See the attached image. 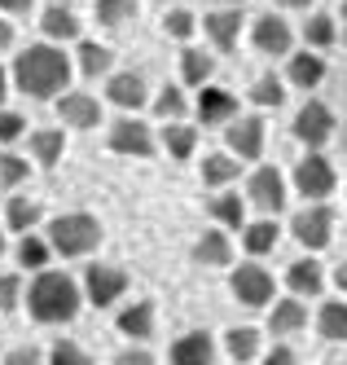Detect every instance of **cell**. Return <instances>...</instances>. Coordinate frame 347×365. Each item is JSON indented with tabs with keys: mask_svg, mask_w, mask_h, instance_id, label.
Wrapping results in <instances>:
<instances>
[{
	"mask_svg": "<svg viewBox=\"0 0 347 365\" xmlns=\"http://www.w3.org/2000/svg\"><path fill=\"white\" fill-rule=\"evenodd\" d=\"M14 88L22 97H31V101H58L71 84V75H75V62L62 53L53 40H40V44H26L22 53L14 58Z\"/></svg>",
	"mask_w": 347,
	"mask_h": 365,
	"instance_id": "6da1fadb",
	"label": "cell"
},
{
	"mask_svg": "<svg viewBox=\"0 0 347 365\" xmlns=\"http://www.w3.org/2000/svg\"><path fill=\"white\" fill-rule=\"evenodd\" d=\"M26 308H31V317L44 322V326H62L71 322L79 304H84V286H79L71 273H58V269H40L26 286Z\"/></svg>",
	"mask_w": 347,
	"mask_h": 365,
	"instance_id": "7a4b0ae2",
	"label": "cell"
},
{
	"mask_svg": "<svg viewBox=\"0 0 347 365\" xmlns=\"http://www.w3.org/2000/svg\"><path fill=\"white\" fill-rule=\"evenodd\" d=\"M48 247H53V255H66V259H79V255H88L97 242H101V225H97V216H88V212H66V216H58L48 225Z\"/></svg>",
	"mask_w": 347,
	"mask_h": 365,
	"instance_id": "3957f363",
	"label": "cell"
},
{
	"mask_svg": "<svg viewBox=\"0 0 347 365\" xmlns=\"http://www.w3.org/2000/svg\"><path fill=\"white\" fill-rule=\"evenodd\" d=\"M229 291L242 308H269L273 295H277V277L259 264V259H247V264H237L233 277H229Z\"/></svg>",
	"mask_w": 347,
	"mask_h": 365,
	"instance_id": "277c9868",
	"label": "cell"
},
{
	"mask_svg": "<svg viewBox=\"0 0 347 365\" xmlns=\"http://www.w3.org/2000/svg\"><path fill=\"white\" fill-rule=\"evenodd\" d=\"M105 145H110V154H123V159H154V154H158V137L150 133V123H141L137 115L115 119L110 133H105Z\"/></svg>",
	"mask_w": 347,
	"mask_h": 365,
	"instance_id": "5b68a950",
	"label": "cell"
},
{
	"mask_svg": "<svg viewBox=\"0 0 347 365\" xmlns=\"http://www.w3.org/2000/svg\"><path fill=\"white\" fill-rule=\"evenodd\" d=\"M295 190L308 198V202H326L330 194H334V185H338V172H334V163L326 159L321 150H308L304 159L295 163Z\"/></svg>",
	"mask_w": 347,
	"mask_h": 365,
	"instance_id": "8992f818",
	"label": "cell"
},
{
	"mask_svg": "<svg viewBox=\"0 0 347 365\" xmlns=\"http://www.w3.org/2000/svg\"><path fill=\"white\" fill-rule=\"evenodd\" d=\"M79 286H84V299L93 308H115L123 295H128V273L119 264H93L84 269V277H79Z\"/></svg>",
	"mask_w": 347,
	"mask_h": 365,
	"instance_id": "52a82bcc",
	"label": "cell"
},
{
	"mask_svg": "<svg viewBox=\"0 0 347 365\" xmlns=\"http://www.w3.org/2000/svg\"><path fill=\"white\" fill-rule=\"evenodd\" d=\"M290 233H295V242L308 247L312 255L326 251L330 238H334V207H326V202H308V212H295V220H290Z\"/></svg>",
	"mask_w": 347,
	"mask_h": 365,
	"instance_id": "ba28073f",
	"label": "cell"
},
{
	"mask_svg": "<svg viewBox=\"0 0 347 365\" xmlns=\"http://www.w3.org/2000/svg\"><path fill=\"white\" fill-rule=\"evenodd\" d=\"M251 44L264 58H290L295 53V31H290V22L277 9H269V14H259L251 22Z\"/></svg>",
	"mask_w": 347,
	"mask_h": 365,
	"instance_id": "9c48e42d",
	"label": "cell"
},
{
	"mask_svg": "<svg viewBox=\"0 0 347 365\" xmlns=\"http://www.w3.org/2000/svg\"><path fill=\"white\" fill-rule=\"evenodd\" d=\"M264 115H237L233 123H224V141H229V154H237L242 163H259L264 159Z\"/></svg>",
	"mask_w": 347,
	"mask_h": 365,
	"instance_id": "30bf717a",
	"label": "cell"
},
{
	"mask_svg": "<svg viewBox=\"0 0 347 365\" xmlns=\"http://www.w3.org/2000/svg\"><path fill=\"white\" fill-rule=\"evenodd\" d=\"M247 198H251L255 212H264V216L281 212V207H286V176L277 168H269V163H259L247 176Z\"/></svg>",
	"mask_w": 347,
	"mask_h": 365,
	"instance_id": "8fae6325",
	"label": "cell"
},
{
	"mask_svg": "<svg viewBox=\"0 0 347 365\" xmlns=\"http://www.w3.org/2000/svg\"><path fill=\"white\" fill-rule=\"evenodd\" d=\"M290 133H295V141H304L308 150H321L334 137V110L326 106V101H308V106H299Z\"/></svg>",
	"mask_w": 347,
	"mask_h": 365,
	"instance_id": "7c38bea8",
	"label": "cell"
},
{
	"mask_svg": "<svg viewBox=\"0 0 347 365\" xmlns=\"http://www.w3.org/2000/svg\"><path fill=\"white\" fill-rule=\"evenodd\" d=\"M194 115H198V123H202V128L233 123V119H237V97H233L229 88L207 84V88H198V97H194Z\"/></svg>",
	"mask_w": 347,
	"mask_h": 365,
	"instance_id": "4fadbf2b",
	"label": "cell"
},
{
	"mask_svg": "<svg viewBox=\"0 0 347 365\" xmlns=\"http://www.w3.org/2000/svg\"><path fill=\"white\" fill-rule=\"evenodd\" d=\"M145 97H150V88H145V75L141 71H115V75H105V101L110 106H119V110H137V106H145Z\"/></svg>",
	"mask_w": 347,
	"mask_h": 365,
	"instance_id": "5bb4252c",
	"label": "cell"
},
{
	"mask_svg": "<svg viewBox=\"0 0 347 365\" xmlns=\"http://www.w3.org/2000/svg\"><path fill=\"white\" fill-rule=\"evenodd\" d=\"M202 31L211 40V53H233L237 36H242V9H207Z\"/></svg>",
	"mask_w": 347,
	"mask_h": 365,
	"instance_id": "9a60e30c",
	"label": "cell"
},
{
	"mask_svg": "<svg viewBox=\"0 0 347 365\" xmlns=\"http://www.w3.org/2000/svg\"><path fill=\"white\" fill-rule=\"evenodd\" d=\"M53 110H58V119H62L66 128H75V133H88V128L101 123V101L88 97V93H71V88H66Z\"/></svg>",
	"mask_w": 347,
	"mask_h": 365,
	"instance_id": "2e32d148",
	"label": "cell"
},
{
	"mask_svg": "<svg viewBox=\"0 0 347 365\" xmlns=\"http://www.w3.org/2000/svg\"><path fill=\"white\" fill-rule=\"evenodd\" d=\"M172 365H216V339L207 330H185L172 339Z\"/></svg>",
	"mask_w": 347,
	"mask_h": 365,
	"instance_id": "e0dca14e",
	"label": "cell"
},
{
	"mask_svg": "<svg viewBox=\"0 0 347 365\" xmlns=\"http://www.w3.org/2000/svg\"><path fill=\"white\" fill-rule=\"evenodd\" d=\"M321 80H326V58L316 53V48H299V53L286 58V84H295V88L312 93Z\"/></svg>",
	"mask_w": 347,
	"mask_h": 365,
	"instance_id": "ac0fdd59",
	"label": "cell"
},
{
	"mask_svg": "<svg viewBox=\"0 0 347 365\" xmlns=\"http://www.w3.org/2000/svg\"><path fill=\"white\" fill-rule=\"evenodd\" d=\"M286 286H290V295H299V299L321 295V291H326V269H321V259H316V255L295 259V264L286 269Z\"/></svg>",
	"mask_w": 347,
	"mask_h": 365,
	"instance_id": "d6986e66",
	"label": "cell"
},
{
	"mask_svg": "<svg viewBox=\"0 0 347 365\" xmlns=\"http://www.w3.org/2000/svg\"><path fill=\"white\" fill-rule=\"evenodd\" d=\"M211 71H216V53H211V48H198V44H185V53H180V84L185 88H207Z\"/></svg>",
	"mask_w": 347,
	"mask_h": 365,
	"instance_id": "ffe728a7",
	"label": "cell"
},
{
	"mask_svg": "<svg viewBox=\"0 0 347 365\" xmlns=\"http://www.w3.org/2000/svg\"><path fill=\"white\" fill-rule=\"evenodd\" d=\"M308 326V308L299 295H290V299H277V308L269 312V334L273 339H290V334H299Z\"/></svg>",
	"mask_w": 347,
	"mask_h": 365,
	"instance_id": "44dd1931",
	"label": "cell"
},
{
	"mask_svg": "<svg viewBox=\"0 0 347 365\" xmlns=\"http://www.w3.org/2000/svg\"><path fill=\"white\" fill-rule=\"evenodd\" d=\"M115 66V53L97 40H79L75 44V71L84 75V80H101V75H110Z\"/></svg>",
	"mask_w": 347,
	"mask_h": 365,
	"instance_id": "7402d4cb",
	"label": "cell"
},
{
	"mask_svg": "<svg viewBox=\"0 0 347 365\" xmlns=\"http://www.w3.org/2000/svg\"><path fill=\"white\" fill-rule=\"evenodd\" d=\"M119 334L123 339H132V344H145V339L154 334V304L150 299H137V304H128L123 312H119Z\"/></svg>",
	"mask_w": 347,
	"mask_h": 365,
	"instance_id": "603a6c76",
	"label": "cell"
},
{
	"mask_svg": "<svg viewBox=\"0 0 347 365\" xmlns=\"http://www.w3.org/2000/svg\"><path fill=\"white\" fill-rule=\"evenodd\" d=\"M277 238H281V229H277V220H273V216L242 225V251H247L251 259H264L269 251H277Z\"/></svg>",
	"mask_w": 347,
	"mask_h": 365,
	"instance_id": "cb8c5ba5",
	"label": "cell"
},
{
	"mask_svg": "<svg viewBox=\"0 0 347 365\" xmlns=\"http://www.w3.org/2000/svg\"><path fill=\"white\" fill-rule=\"evenodd\" d=\"M194 259L207 269H229L233 264V242H229V233L224 229H207L198 247H194Z\"/></svg>",
	"mask_w": 347,
	"mask_h": 365,
	"instance_id": "d4e9b609",
	"label": "cell"
},
{
	"mask_svg": "<svg viewBox=\"0 0 347 365\" xmlns=\"http://www.w3.org/2000/svg\"><path fill=\"white\" fill-rule=\"evenodd\" d=\"M40 31L53 40V44H62V40H79V14L71 5H48L40 14Z\"/></svg>",
	"mask_w": 347,
	"mask_h": 365,
	"instance_id": "484cf974",
	"label": "cell"
},
{
	"mask_svg": "<svg viewBox=\"0 0 347 365\" xmlns=\"http://www.w3.org/2000/svg\"><path fill=\"white\" fill-rule=\"evenodd\" d=\"M158 145H163L176 163H185V159H194V150H198V128L185 123V119L163 123V137H158Z\"/></svg>",
	"mask_w": 347,
	"mask_h": 365,
	"instance_id": "4316f807",
	"label": "cell"
},
{
	"mask_svg": "<svg viewBox=\"0 0 347 365\" xmlns=\"http://www.w3.org/2000/svg\"><path fill=\"white\" fill-rule=\"evenodd\" d=\"M242 176V159L237 154H207L202 159V185L207 190H229Z\"/></svg>",
	"mask_w": 347,
	"mask_h": 365,
	"instance_id": "83f0119b",
	"label": "cell"
},
{
	"mask_svg": "<svg viewBox=\"0 0 347 365\" xmlns=\"http://www.w3.org/2000/svg\"><path fill=\"white\" fill-rule=\"evenodd\" d=\"M316 334L330 339V344H343L347 339V295L343 299H326L316 308Z\"/></svg>",
	"mask_w": 347,
	"mask_h": 365,
	"instance_id": "f1b7e54d",
	"label": "cell"
},
{
	"mask_svg": "<svg viewBox=\"0 0 347 365\" xmlns=\"http://www.w3.org/2000/svg\"><path fill=\"white\" fill-rule=\"evenodd\" d=\"M207 216L216 220L220 229H242V194H233V190H220L216 198L207 202Z\"/></svg>",
	"mask_w": 347,
	"mask_h": 365,
	"instance_id": "f546056e",
	"label": "cell"
},
{
	"mask_svg": "<svg viewBox=\"0 0 347 365\" xmlns=\"http://www.w3.org/2000/svg\"><path fill=\"white\" fill-rule=\"evenodd\" d=\"M62 154H66V137L58 133V128H40V133H31V159L40 168H58Z\"/></svg>",
	"mask_w": 347,
	"mask_h": 365,
	"instance_id": "4dcf8cb0",
	"label": "cell"
},
{
	"mask_svg": "<svg viewBox=\"0 0 347 365\" xmlns=\"http://www.w3.org/2000/svg\"><path fill=\"white\" fill-rule=\"evenodd\" d=\"M150 110H154L158 119H163V123H176V119L190 115V97H185V88H180V84H163Z\"/></svg>",
	"mask_w": 347,
	"mask_h": 365,
	"instance_id": "1f68e13d",
	"label": "cell"
},
{
	"mask_svg": "<svg viewBox=\"0 0 347 365\" xmlns=\"http://www.w3.org/2000/svg\"><path fill=\"white\" fill-rule=\"evenodd\" d=\"M224 352H229L237 365L255 361V356H259V330H255V326H233V330L224 334Z\"/></svg>",
	"mask_w": 347,
	"mask_h": 365,
	"instance_id": "d6a6232c",
	"label": "cell"
},
{
	"mask_svg": "<svg viewBox=\"0 0 347 365\" xmlns=\"http://www.w3.org/2000/svg\"><path fill=\"white\" fill-rule=\"evenodd\" d=\"M304 40H308V48L326 53V48L338 40V22H334L330 14H308V22H304Z\"/></svg>",
	"mask_w": 347,
	"mask_h": 365,
	"instance_id": "836d02e7",
	"label": "cell"
},
{
	"mask_svg": "<svg viewBox=\"0 0 347 365\" xmlns=\"http://www.w3.org/2000/svg\"><path fill=\"white\" fill-rule=\"evenodd\" d=\"M93 14L101 27H128L132 18H137V0H93Z\"/></svg>",
	"mask_w": 347,
	"mask_h": 365,
	"instance_id": "e575fe53",
	"label": "cell"
},
{
	"mask_svg": "<svg viewBox=\"0 0 347 365\" xmlns=\"http://www.w3.org/2000/svg\"><path fill=\"white\" fill-rule=\"evenodd\" d=\"M251 101H255V106H264V110L281 106V101H286V80H281L277 71H264L259 80L251 84Z\"/></svg>",
	"mask_w": 347,
	"mask_h": 365,
	"instance_id": "d590c367",
	"label": "cell"
},
{
	"mask_svg": "<svg viewBox=\"0 0 347 365\" xmlns=\"http://www.w3.org/2000/svg\"><path fill=\"white\" fill-rule=\"evenodd\" d=\"M48 255H53L48 238H36V233H22V242H18V264H22V269H31V273L48 269Z\"/></svg>",
	"mask_w": 347,
	"mask_h": 365,
	"instance_id": "8d00e7d4",
	"label": "cell"
},
{
	"mask_svg": "<svg viewBox=\"0 0 347 365\" xmlns=\"http://www.w3.org/2000/svg\"><path fill=\"white\" fill-rule=\"evenodd\" d=\"M36 220H40V207H36L31 198H9V207H5V225H9L14 233H31Z\"/></svg>",
	"mask_w": 347,
	"mask_h": 365,
	"instance_id": "74e56055",
	"label": "cell"
},
{
	"mask_svg": "<svg viewBox=\"0 0 347 365\" xmlns=\"http://www.w3.org/2000/svg\"><path fill=\"white\" fill-rule=\"evenodd\" d=\"M26 176H31V159H22V154L0 150V190H18Z\"/></svg>",
	"mask_w": 347,
	"mask_h": 365,
	"instance_id": "f35d334b",
	"label": "cell"
},
{
	"mask_svg": "<svg viewBox=\"0 0 347 365\" xmlns=\"http://www.w3.org/2000/svg\"><path fill=\"white\" fill-rule=\"evenodd\" d=\"M194 27H198V18H194L190 9H167V18H163V31H167L172 40H180V44L194 40Z\"/></svg>",
	"mask_w": 347,
	"mask_h": 365,
	"instance_id": "ab89813d",
	"label": "cell"
},
{
	"mask_svg": "<svg viewBox=\"0 0 347 365\" xmlns=\"http://www.w3.org/2000/svg\"><path fill=\"white\" fill-rule=\"evenodd\" d=\"M48 365H93V356L79 348V344H66V339H58V344L48 348Z\"/></svg>",
	"mask_w": 347,
	"mask_h": 365,
	"instance_id": "60d3db41",
	"label": "cell"
},
{
	"mask_svg": "<svg viewBox=\"0 0 347 365\" xmlns=\"http://www.w3.org/2000/svg\"><path fill=\"white\" fill-rule=\"evenodd\" d=\"M22 277L18 273H0V312H14L22 304Z\"/></svg>",
	"mask_w": 347,
	"mask_h": 365,
	"instance_id": "b9f144b4",
	"label": "cell"
},
{
	"mask_svg": "<svg viewBox=\"0 0 347 365\" xmlns=\"http://www.w3.org/2000/svg\"><path fill=\"white\" fill-rule=\"evenodd\" d=\"M26 137V119L18 115V110H0V141H22Z\"/></svg>",
	"mask_w": 347,
	"mask_h": 365,
	"instance_id": "7bdbcfd3",
	"label": "cell"
},
{
	"mask_svg": "<svg viewBox=\"0 0 347 365\" xmlns=\"http://www.w3.org/2000/svg\"><path fill=\"white\" fill-rule=\"evenodd\" d=\"M115 365H154V352H145L141 344H132L128 352H119V356H115Z\"/></svg>",
	"mask_w": 347,
	"mask_h": 365,
	"instance_id": "ee69618b",
	"label": "cell"
},
{
	"mask_svg": "<svg viewBox=\"0 0 347 365\" xmlns=\"http://www.w3.org/2000/svg\"><path fill=\"white\" fill-rule=\"evenodd\" d=\"M264 365H299V352H295V348H286V344H277L269 356H264Z\"/></svg>",
	"mask_w": 347,
	"mask_h": 365,
	"instance_id": "f6af8a7d",
	"label": "cell"
},
{
	"mask_svg": "<svg viewBox=\"0 0 347 365\" xmlns=\"http://www.w3.org/2000/svg\"><path fill=\"white\" fill-rule=\"evenodd\" d=\"M5 365H44V361H40L36 348H14V352L5 356Z\"/></svg>",
	"mask_w": 347,
	"mask_h": 365,
	"instance_id": "bcb514c9",
	"label": "cell"
},
{
	"mask_svg": "<svg viewBox=\"0 0 347 365\" xmlns=\"http://www.w3.org/2000/svg\"><path fill=\"white\" fill-rule=\"evenodd\" d=\"M36 0H0V14H31Z\"/></svg>",
	"mask_w": 347,
	"mask_h": 365,
	"instance_id": "7dc6e473",
	"label": "cell"
},
{
	"mask_svg": "<svg viewBox=\"0 0 347 365\" xmlns=\"http://www.w3.org/2000/svg\"><path fill=\"white\" fill-rule=\"evenodd\" d=\"M14 44V27H9V18L0 14V53H5V48Z\"/></svg>",
	"mask_w": 347,
	"mask_h": 365,
	"instance_id": "c3c4849f",
	"label": "cell"
},
{
	"mask_svg": "<svg viewBox=\"0 0 347 365\" xmlns=\"http://www.w3.org/2000/svg\"><path fill=\"white\" fill-rule=\"evenodd\" d=\"M334 286H338V291H343V295H347V259H343V264H338V269H334Z\"/></svg>",
	"mask_w": 347,
	"mask_h": 365,
	"instance_id": "681fc988",
	"label": "cell"
},
{
	"mask_svg": "<svg viewBox=\"0 0 347 365\" xmlns=\"http://www.w3.org/2000/svg\"><path fill=\"white\" fill-rule=\"evenodd\" d=\"M281 9H312V0H277Z\"/></svg>",
	"mask_w": 347,
	"mask_h": 365,
	"instance_id": "f907efd6",
	"label": "cell"
},
{
	"mask_svg": "<svg viewBox=\"0 0 347 365\" xmlns=\"http://www.w3.org/2000/svg\"><path fill=\"white\" fill-rule=\"evenodd\" d=\"M211 5H216V9H242L247 0H211Z\"/></svg>",
	"mask_w": 347,
	"mask_h": 365,
	"instance_id": "816d5d0a",
	"label": "cell"
},
{
	"mask_svg": "<svg viewBox=\"0 0 347 365\" xmlns=\"http://www.w3.org/2000/svg\"><path fill=\"white\" fill-rule=\"evenodd\" d=\"M338 22H343V27H338V36L347 40V0H343V5H338Z\"/></svg>",
	"mask_w": 347,
	"mask_h": 365,
	"instance_id": "f5cc1de1",
	"label": "cell"
},
{
	"mask_svg": "<svg viewBox=\"0 0 347 365\" xmlns=\"http://www.w3.org/2000/svg\"><path fill=\"white\" fill-rule=\"evenodd\" d=\"M5 93H9V75L0 71V101H5Z\"/></svg>",
	"mask_w": 347,
	"mask_h": 365,
	"instance_id": "db71d44e",
	"label": "cell"
},
{
	"mask_svg": "<svg viewBox=\"0 0 347 365\" xmlns=\"http://www.w3.org/2000/svg\"><path fill=\"white\" fill-rule=\"evenodd\" d=\"M0 255H5V229H0Z\"/></svg>",
	"mask_w": 347,
	"mask_h": 365,
	"instance_id": "11a10c76",
	"label": "cell"
}]
</instances>
